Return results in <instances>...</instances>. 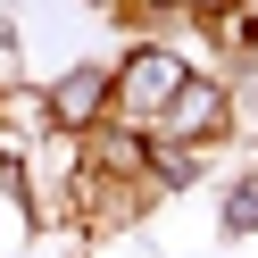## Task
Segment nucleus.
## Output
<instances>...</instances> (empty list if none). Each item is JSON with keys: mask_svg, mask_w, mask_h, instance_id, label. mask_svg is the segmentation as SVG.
<instances>
[{"mask_svg": "<svg viewBox=\"0 0 258 258\" xmlns=\"http://www.w3.org/2000/svg\"><path fill=\"white\" fill-rule=\"evenodd\" d=\"M92 9H125V0H92Z\"/></svg>", "mask_w": 258, "mask_h": 258, "instance_id": "7", "label": "nucleus"}, {"mask_svg": "<svg viewBox=\"0 0 258 258\" xmlns=\"http://www.w3.org/2000/svg\"><path fill=\"white\" fill-rule=\"evenodd\" d=\"M158 9H175V17H200L208 34H217V17H225V9H233V0H158Z\"/></svg>", "mask_w": 258, "mask_h": 258, "instance_id": "6", "label": "nucleus"}, {"mask_svg": "<svg viewBox=\"0 0 258 258\" xmlns=\"http://www.w3.org/2000/svg\"><path fill=\"white\" fill-rule=\"evenodd\" d=\"M42 100H50L58 134H100V125L117 117V58H75L67 75L42 84Z\"/></svg>", "mask_w": 258, "mask_h": 258, "instance_id": "3", "label": "nucleus"}, {"mask_svg": "<svg viewBox=\"0 0 258 258\" xmlns=\"http://www.w3.org/2000/svg\"><path fill=\"white\" fill-rule=\"evenodd\" d=\"M191 58L183 50H167V42H134V50L117 58V117L108 125H134V134H150L158 117H167V100L191 84Z\"/></svg>", "mask_w": 258, "mask_h": 258, "instance_id": "1", "label": "nucleus"}, {"mask_svg": "<svg viewBox=\"0 0 258 258\" xmlns=\"http://www.w3.org/2000/svg\"><path fill=\"white\" fill-rule=\"evenodd\" d=\"M225 134H233V92H225V75H191L167 100V117L150 125L158 150H217Z\"/></svg>", "mask_w": 258, "mask_h": 258, "instance_id": "2", "label": "nucleus"}, {"mask_svg": "<svg viewBox=\"0 0 258 258\" xmlns=\"http://www.w3.org/2000/svg\"><path fill=\"white\" fill-rule=\"evenodd\" d=\"M58 125H50V100H42V84H0V167L17 175L25 158L50 142Z\"/></svg>", "mask_w": 258, "mask_h": 258, "instance_id": "4", "label": "nucleus"}, {"mask_svg": "<svg viewBox=\"0 0 258 258\" xmlns=\"http://www.w3.org/2000/svg\"><path fill=\"white\" fill-rule=\"evenodd\" d=\"M217 233H225V241L258 233V175H241V183H233V191L217 200Z\"/></svg>", "mask_w": 258, "mask_h": 258, "instance_id": "5", "label": "nucleus"}]
</instances>
